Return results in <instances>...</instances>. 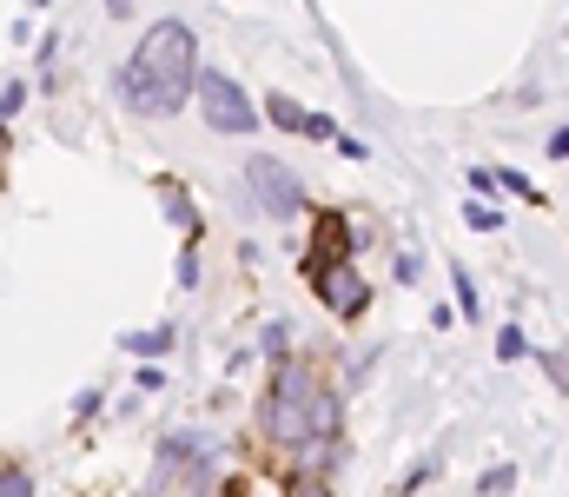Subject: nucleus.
<instances>
[{"label":"nucleus","instance_id":"f257e3e1","mask_svg":"<svg viewBox=\"0 0 569 497\" xmlns=\"http://www.w3.org/2000/svg\"><path fill=\"white\" fill-rule=\"evenodd\" d=\"M199 33L186 20H152L133 40V60L120 67V100L146 120H172L186 113V100H199Z\"/></svg>","mask_w":569,"mask_h":497},{"label":"nucleus","instance_id":"f03ea898","mask_svg":"<svg viewBox=\"0 0 569 497\" xmlns=\"http://www.w3.org/2000/svg\"><path fill=\"white\" fill-rule=\"evenodd\" d=\"M331 378L311 365V358H284L272 365V385H266V398H259V431H266V445L279 451V458H298L311 438H318V391H325Z\"/></svg>","mask_w":569,"mask_h":497},{"label":"nucleus","instance_id":"7ed1b4c3","mask_svg":"<svg viewBox=\"0 0 569 497\" xmlns=\"http://www.w3.org/2000/svg\"><path fill=\"white\" fill-rule=\"evenodd\" d=\"M192 107H199V120H206L212 133H226V140H232V133H259V120H266V107H252V93H246L232 73H219V67L199 73V100H192Z\"/></svg>","mask_w":569,"mask_h":497},{"label":"nucleus","instance_id":"20e7f679","mask_svg":"<svg viewBox=\"0 0 569 497\" xmlns=\"http://www.w3.org/2000/svg\"><path fill=\"white\" fill-rule=\"evenodd\" d=\"M298 272L318 286V299H325V312H331V319L358 326V319L371 312V286L358 279V266H351V259H318V252H298Z\"/></svg>","mask_w":569,"mask_h":497},{"label":"nucleus","instance_id":"39448f33","mask_svg":"<svg viewBox=\"0 0 569 497\" xmlns=\"http://www.w3.org/2000/svg\"><path fill=\"white\" fill-rule=\"evenodd\" d=\"M246 192H252V206H259L266 219H298V212H305V186H298L291 166L272 160V153H252V160H246Z\"/></svg>","mask_w":569,"mask_h":497},{"label":"nucleus","instance_id":"423d86ee","mask_svg":"<svg viewBox=\"0 0 569 497\" xmlns=\"http://www.w3.org/2000/svg\"><path fill=\"white\" fill-rule=\"evenodd\" d=\"M159 206H166V219L186 232V246H199V232H206V226H199V206H192V199L179 192V179H166V172H159Z\"/></svg>","mask_w":569,"mask_h":497},{"label":"nucleus","instance_id":"0eeeda50","mask_svg":"<svg viewBox=\"0 0 569 497\" xmlns=\"http://www.w3.org/2000/svg\"><path fill=\"white\" fill-rule=\"evenodd\" d=\"M120 345H127L133 358H146V365H152V358H166V351L179 345V331H172V326H146V331H127Z\"/></svg>","mask_w":569,"mask_h":497},{"label":"nucleus","instance_id":"6e6552de","mask_svg":"<svg viewBox=\"0 0 569 497\" xmlns=\"http://www.w3.org/2000/svg\"><path fill=\"white\" fill-rule=\"evenodd\" d=\"M266 120H272V127H284V133H305L311 107H298L291 93H266Z\"/></svg>","mask_w":569,"mask_h":497},{"label":"nucleus","instance_id":"1a4fd4ad","mask_svg":"<svg viewBox=\"0 0 569 497\" xmlns=\"http://www.w3.org/2000/svg\"><path fill=\"white\" fill-rule=\"evenodd\" d=\"M463 226H470V232H510V226H503V206H490V199H470V206H463Z\"/></svg>","mask_w":569,"mask_h":497},{"label":"nucleus","instance_id":"9d476101","mask_svg":"<svg viewBox=\"0 0 569 497\" xmlns=\"http://www.w3.org/2000/svg\"><path fill=\"white\" fill-rule=\"evenodd\" d=\"M510 491H517V465H510V458H503V465H490V471L477 478V497H510Z\"/></svg>","mask_w":569,"mask_h":497},{"label":"nucleus","instance_id":"9b49d317","mask_svg":"<svg viewBox=\"0 0 569 497\" xmlns=\"http://www.w3.org/2000/svg\"><path fill=\"white\" fill-rule=\"evenodd\" d=\"M0 497H33V478H27V465H20V458H7V465H0Z\"/></svg>","mask_w":569,"mask_h":497},{"label":"nucleus","instance_id":"f8f14e48","mask_svg":"<svg viewBox=\"0 0 569 497\" xmlns=\"http://www.w3.org/2000/svg\"><path fill=\"white\" fill-rule=\"evenodd\" d=\"M20 107H27V80H20V73H7V87H0V120L13 127V120H20Z\"/></svg>","mask_w":569,"mask_h":497},{"label":"nucleus","instance_id":"ddd939ff","mask_svg":"<svg viewBox=\"0 0 569 497\" xmlns=\"http://www.w3.org/2000/svg\"><path fill=\"white\" fill-rule=\"evenodd\" d=\"M450 286H457V312H463V319H477V312H483V299H477V286H470V272H463V266H450Z\"/></svg>","mask_w":569,"mask_h":497},{"label":"nucleus","instance_id":"4468645a","mask_svg":"<svg viewBox=\"0 0 569 497\" xmlns=\"http://www.w3.org/2000/svg\"><path fill=\"white\" fill-rule=\"evenodd\" d=\"M463 179H470V199H490V192H503V172H497V166H470Z\"/></svg>","mask_w":569,"mask_h":497},{"label":"nucleus","instance_id":"2eb2a0df","mask_svg":"<svg viewBox=\"0 0 569 497\" xmlns=\"http://www.w3.org/2000/svg\"><path fill=\"white\" fill-rule=\"evenodd\" d=\"M284 497H331V478H305V471H284Z\"/></svg>","mask_w":569,"mask_h":497},{"label":"nucleus","instance_id":"dca6fc26","mask_svg":"<svg viewBox=\"0 0 569 497\" xmlns=\"http://www.w3.org/2000/svg\"><path fill=\"white\" fill-rule=\"evenodd\" d=\"M497 358H503V365H517V358H530V338H523L517 326H503V331H497Z\"/></svg>","mask_w":569,"mask_h":497},{"label":"nucleus","instance_id":"f3484780","mask_svg":"<svg viewBox=\"0 0 569 497\" xmlns=\"http://www.w3.org/2000/svg\"><path fill=\"white\" fill-rule=\"evenodd\" d=\"M284 351H291V326H284V319H272V326H266V358H272V365H284Z\"/></svg>","mask_w":569,"mask_h":497},{"label":"nucleus","instance_id":"a211bd4d","mask_svg":"<svg viewBox=\"0 0 569 497\" xmlns=\"http://www.w3.org/2000/svg\"><path fill=\"white\" fill-rule=\"evenodd\" d=\"M305 140H331V147H338L345 133H338V120H331V113H311V120H305Z\"/></svg>","mask_w":569,"mask_h":497},{"label":"nucleus","instance_id":"6ab92c4d","mask_svg":"<svg viewBox=\"0 0 569 497\" xmlns=\"http://www.w3.org/2000/svg\"><path fill=\"white\" fill-rule=\"evenodd\" d=\"M503 192H517L523 206H543V192H537V186H530L523 172H510V166H503Z\"/></svg>","mask_w":569,"mask_h":497},{"label":"nucleus","instance_id":"aec40b11","mask_svg":"<svg viewBox=\"0 0 569 497\" xmlns=\"http://www.w3.org/2000/svg\"><path fill=\"white\" fill-rule=\"evenodd\" d=\"M179 286H186V292L199 286V246H186V252H179Z\"/></svg>","mask_w":569,"mask_h":497},{"label":"nucleus","instance_id":"412c9836","mask_svg":"<svg viewBox=\"0 0 569 497\" xmlns=\"http://www.w3.org/2000/svg\"><path fill=\"white\" fill-rule=\"evenodd\" d=\"M391 272H398V286H418V252H398Z\"/></svg>","mask_w":569,"mask_h":497},{"label":"nucleus","instance_id":"4be33fe9","mask_svg":"<svg viewBox=\"0 0 569 497\" xmlns=\"http://www.w3.org/2000/svg\"><path fill=\"white\" fill-rule=\"evenodd\" d=\"M87 418H100V391H80L73 398V425H87Z\"/></svg>","mask_w":569,"mask_h":497},{"label":"nucleus","instance_id":"5701e85b","mask_svg":"<svg viewBox=\"0 0 569 497\" xmlns=\"http://www.w3.org/2000/svg\"><path fill=\"white\" fill-rule=\"evenodd\" d=\"M430 478H437V458H425V465H418V471H411V478H405V485H398V491L411 497V491H418V485H430Z\"/></svg>","mask_w":569,"mask_h":497},{"label":"nucleus","instance_id":"b1692460","mask_svg":"<svg viewBox=\"0 0 569 497\" xmlns=\"http://www.w3.org/2000/svg\"><path fill=\"white\" fill-rule=\"evenodd\" d=\"M543 371L557 378V391H569V358H557V351H543Z\"/></svg>","mask_w":569,"mask_h":497},{"label":"nucleus","instance_id":"393cba45","mask_svg":"<svg viewBox=\"0 0 569 497\" xmlns=\"http://www.w3.org/2000/svg\"><path fill=\"white\" fill-rule=\"evenodd\" d=\"M550 160H569V127H557V133H550Z\"/></svg>","mask_w":569,"mask_h":497},{"label":"nucleus","instance_id":"a878e982","mask_svg":"<svg viewBox=\"0 0 569 497\" xmlns=\"http://www.w3.org/2000/svg\"><path fill=\"white\" fill-rule=\"evenodd\" d=\"M107 13H113V20H133V0H107Z\"/></svg>","mask_w":569,"mask_h":497}]
</instances>
